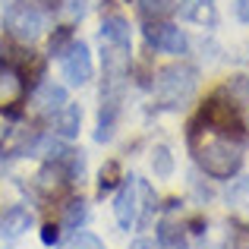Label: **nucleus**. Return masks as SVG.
<instances>
[{
  "label": "nucleus",
  "instance_id": "17",
  "mask_svg": "<svg viewBox=\"0 0 249 249\" xmlns=\"http://www.w3.org/2000/svg\"><path fill=\"white\" fill-rule=\"evenodd\" d=\"M139 10L145 13L148 19H161V16H170L177 10V0H139Z\"/></svg>",
  "mask_w": 249,
  "mask_h": 249
},
{
  "label": "nucleus",
  "instance_id": "1",
  "mask_svg": "<svg viewBox=\"0 0 249 249\" xmlns=\"http://www.w3.org/2000/svg\"><path fill=\"white\" fill-rule=\"evenodd\" d=\"M196 161L214 180H231L240 167H243V152L237 142H231V136H214V139L196 145Z\"/></svg>",
  "mask_w": 249,
  "mask_h": 249
},
{
  "label": "nucleus",
  "instance_id": "12",
  "mask_svg": "<svg viewBox=\"0 0 249 249\" xmlns=\"http://www.w3.org/2000/svg\"><path fill=\"white\" fill-rule=\"evenodd\" d=\"M29 227H32V214H29V208L16 205V208H10V212H3V218H0V237L16 240V237H22Z\"/></svg>",
  "mask_w": 249,
  "mask_h": 249
},
{
  "label": "nucleus",
  "instance_id": "6",
  "mask_svg": "<svg viewBox=\"0 0 249 249\" xmlns=\"http://www.w3.org/2000/svg\"><path fill=\"white\" fill-rule=\"evenodd\" d=\"M114 218H117V224H120L123 231H129V227L139 224V180L129 177V180L117 189V196H114Z\"/></svg>",
  "mask_w": 249,
  "mask_h": 249
},
{
  "label": "nucleus",
  "instance_id": "7",
  "mask_svg": "<svg viewBox=\"0 0 249 249\" xmlns=\"http://www.w3.org/2000/svg\"><path fill=\"white\" fill-rule=\"evenodd\" d=\"M10 32H13V38L32 44L35 38H41V32H44V13L32 10V6H19V10H13Z\"/></svg>",
  "mask_w": 249,
  "mask_h": 249
},
{
  "label": "nucleus",
  "instance_id": "10",
  "mask_svg": "<svg viewBox=\"0 0 249 249\" xmlns=\"http://www.w3.org/2000/svg\"><path fill=\"white\" fill-rule=\"evenodd\" d=\"M70 180H73V174H70L60 161H48V164L38 170V189H41L44 196H57Z\"/></svg>",
  "mask_w": 249,
  "mask_h": 249
},
{
  "label": "nucleus",
  "instance_id": "20",
  "mask_svg": "<svg viewBox=\"0 0 249 249\" xmlns=\"http://www.w3.org/2000/svg\"><path fill=\"white\" fill-rule=\"evenodd\" d=\"M67 249H104V243L95 237V233H85V231H76L73 240H70Z\"/></svg>",
  "mask_w": 249,
  "mask_h": 249
},
{
  "label": "nucleus",
  "instance_id": "19",
  "mask_svg": "<svg viewBox=\"0 0 249 249\" xmlns=\"http://www.w3.org/2000/svg\"><path fill=\"white\" fill-rule=\"evenodd\" d=\"M120 180H123V177H120V164H117V161H107V164L101 167V174H98V189L107 193V189H114Z\"/></svg>",
  "mask_w": 249,
  "mask_h": 249
},
{
  "label": "nucleus",
  "instance_id": "16",
  "mask_svg": "<svg viewBox=\"0 0 249 249\" xmlns=\"http://www.w3.org/2000/svg\"><path fill=\"white\" fill-rule=\"evenodd\" d=\"M85 214H89V208H85L82 199H79V202H70V205H67V214H63V227L76 233V231L85 224Z\"/></svg>",
  "mask_w": 249,
  "mask_h": 249
},
{
  "label": "nucleus",
  "instance_id": "24",
  "mask_svg": "<svg viewBox=\"0 0 249 249\" xmlns=\"http://www.w3.org/2000/svg\"><path fill=\"white\" fill-rule=\"evenodd\" d=\"M22 6H32V10L44 13V10H54V6H57V0H22Z\"/></svg>",
  "mask_w": 249,
  "mask_h": 249
},
{
  "label": "nucleus",
  "instance_id": "15",
  "mask_svg": "<svg viewBox=\"0 0 249 249\" xmlns=\"http://www.w3.org/2000/svg\"><path fill=\"white\" fill-rule=\"evenodd\" d=\"M152 170H155V177H170V174H174V155H170L167 145H155Z\"/></svg>",
  "mask_w": 249,
  "mask_h": 249
},
{
  "label": "nucleus",
  "instance_id": "21",
  "mask_svg": "<svg viewBox=\"0 0 249 249\" xmlns=\"http://www.w3.org/2000/svg\"><path fill=\"white\" fill-rule=\"evenodd\" d=\"M70 41H73V32H70L67 25H63V29H57V35L51 38V54H54V57H60L63 51L70 48Z\"/></svg>",
  "mask_w": 249,
  "mask_h": 249
},
{
  "label": "nucleus",
  "instance_id": "5",
  "mask_svg": "<svg viewBox=\"0 0 249 249\" xmlns=\"http://www.w3.org/2000/svg\"><path fill=\"white\" fill-rule=\"evenodd\" d=\"M145 38H148V44H152L155 51L170 54V57L186 54V48H189L183 29H177V25H170V22H152V25H145Z\"/></svg>",
  "mask_w": 249,
  "mask_h": 249
},
{
  "label": "nucleus",
  "instance_id": "23",
  "mask_svg": "<svg viewBox=\"0 0 249 249\" xmlns=\"http://www.w3.org/2000/svg\"><path fill=\"white\" fill-rule=\"evenodd\" d=\"M91 6H95V0H70V6H67V10L70 13H73V16H85V13H89L91 10Z\"/></svg>",
  "mask_w": 249,
  "mask_h": 249
},
{
  "label": "nucleus",
  "instance_id": "8",
  "mask_svg": "<svg viewBox=\"0 0 249 249\" xmlns=\"http://www.w3.org/2000/svg\"><path fill=\"white\" fill-rule=\"evenodd\" d=\"M63 104H67V89L54 85V82H41L35 89V95H32V110L44 114V117H54Z\"/></svg>",
  "mask_w": 249,
  "mask_h": 249
},
{
  "label": "nucleus",
  "instance_id": "25",
  "mask_svg": "<svg viewBox=\"0 0 249 249\" xmlns=\"http://www.w3.org/2000/svg\"><path fill=\"white\" fill-rule=\"evenodd\" d=\"M233 13H237L240 22L249 25V0H237V3H233Z\"/></svg>",
  "mask_w": 249,
  "mask_h": 249
},
{
  "label": "nucleus",
  "instance_id": "9",
  "mask_svg": "<svg viewBox=\"0 0 249 249\" xmlns=\"http://www.w3.org/2000/svg\"><path fill=\"white\" fill-rule=\"evenodd\" d=\"M51 123H54V136H60V139H76L79 129H82V107L73 104V101H67L51 117Z\"/></svg>",
  "mask_w": 249,
  "mask_h": 249
},
{
  "label": "nucleus",
  "instance_id": "18",
  "mask_svg": "<svg viewBox=\"0 0 249 249\" xmlns=\"http://www.w3.org/2000/svg\"><path fill=\"white\" fill-rule=\"evenodd\" d=\"M186 19H193V22H199V25H214L218 13H214V6L208 3V0H199L196 6H189V10H186Z\"/></svg>",
  "mask_w": 249,
  "mask_h": 249
},
{
  "label": "nucleus",
  "instance_id": "14",
  "mask_svg": "<svg viewBox=\"0 0 249 249\" xmlns=\"http://www.w3.org/2000/svg\"><path fill=\"white\" fill-rule=\"evenodd\" d=\"M158 249H189V246H186V237H183L180 227L161 224L158 227Z\"/></svg>",
  "mask_w": 249,
  "mask_h": 249
},
{
  "label": "nucleus",
  "instance_id": "26",
  "mask_svg": "<svg viewBox=\"0 0 249 249\" xmlns=\"http://www.w3.org/2000/svg\"><path fill=\"white\" fill-rule=\"evenodd\" d=\"M129 249H158V243H155V240H148V237H139V240H133V243H129Z\"/></svg>",
  "mask_w": 249,
  "mask_h": 249
},
{
  "label": "nucleus",
  "instance_id": "2",
  "mask_svg": "<svg viewBox=\"0 0 249 249\" xmlns=\"http://www.w3.org/2000/svg\"><path fill=\"white\" fill-rule=\"evenodd\" d=\"M199 89V73L186 63H174V67L161 70L155 79V95H158L161 107H183Z\"/></svg>",
  "mask_w": 249,
  "mask_h": 249
},
{
  "label": "nucleus",
  "instance_id": "22",
  "mask_svg": "<svg viewBox=\"0 0 249 249\" xmlns=\"http://www.w3.org/2000/svg\"><path fill=\"white\" fill-rule=\"evenodd\" d=\"M41 243L44 246H57L60 243V227L57 224H44L41 227Z\"/></svg>",
  "mask_w": 249,
  "mask_h": 249
},
{
  "label": "nucleus",
  "instance_id": "11",
  "mask_svg": "<svg viewBox=\"0 0 249 249\" xmlns=\"http://www.w3.org/2000/svg\"><path fill=\"white\" fill-rule=\"evenodd\" d=\"M101 41H104V44H114V48L129 51V44H133L129 22H126L123 16H107V19L101 22Z\"/></svg>",
  "mask_w": 249,
  "mask_h": 249
},
{
  "label": "nucleus",
  "instance_id": "13",
  "mask_svg": "<svg viewBox=\"0 0 249 249\" xmlns=\"http://www.w3.org/2000/svg\"><path fill=\"white\" fill-rule=\"evenodd\" d=\"M22 98V76L13 67H0V107Z\"/></svg>",
  "mask_w": 249,
  "mask_h": 249
},
{
  "label": "nucleus",
  "instance_id": "3",
  "mask_svg": "<svg viewBox=\"0 0 249 249\" xmlns=\"http://www.w3.org/2000/svg\"><path fill=\"white\" fill-rule=\"evenodd\" d=\"M60 70H63V79L70 85H85L91 79V73H95V67H91V51L85 41H70V48L60 54Z\"/></svg>",
  "mask_w": 249,
  "mask_h": 249
},
{
  "label": "nucleus",
  "instance_id": "4",
  "mask_svg": "<svg viewBox=\"0 0 249 249\" xmlns=\"http://www.w3.org/2000/svg\"><path fill=\"white\" fill-rule=\"evenodd\" d=\"M202 123L205 126H212L214 133L221 136H237L240 129H243V123H240V114H237V101H221V95H214L212 101H205V107H202Z\"/></svg>",
  "mask_w": 249,
  "mask_h": 249
}]
</instances>
